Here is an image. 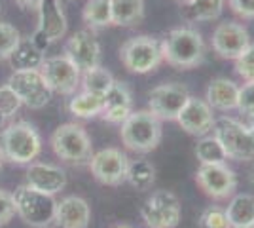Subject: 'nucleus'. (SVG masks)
Returning a JSON list of instances; mask_svg holds the SVG:
<instances>
[{"label":"nucleus","mask_w":254,"mask_h":228,"mask_svg":"<svg viewBox=\"0 0 254 228\" xmlns=\"http://www.w3.org/2000/svg\"><path fill=\"white\" fill-rule=\"evenodd\" d=\"M0 147L4 160L15 165H29L42 152V137L34 124L27 120H17L2 128Z\"/></svg>","instance_id":"nucleus-1"},{"label":"nucleus","mask_w":254,"mask_h":228,"mask_svg":"<svg viewBox=\"0 0 254 228\" xmlns=\"http://www.w3.org/2000/svg\"><path fill=\"white\" fill-rule=\"evenodd\" d=\"M163 61L179 71H190L205 61L203 36L191 27H179L161 40Z\"/></svg>","instance_id":"nucleus-2"},{"label":"nucleus","mask_w":254,"mask_h":228,"mask_svg":"<svg viewBox=\"0 0 254 228\" xmlns=\"http://www.w3.org/2000/svg\"><path fill=\"white\" fill-rule=\"evenodd\" d=\"M120 137L127 151L146 154L156 151L163 137L161 120L148 109L133 110L120 126Z\"/></svg>","instance_id":"nucleus-3"},{"label":"nucleus","mask_w":254,"mask_h":228,"mask_svg":"<svg viewBox=\"0 0 254 228\" xmlns=\"http://www.w3.org/2000/svg\"><path fill=\"white\" fill-rule=\"evenodd\" d=\"M50 145L55 156L70 165H89V160L93 156V143L89 133L82 124L76 122H66L55 128Z\"/></svg>","instance_id":"nucleus-4"},{"label":"nucleus","mask_w":254,"mask_h":228,"mask_svg":"<svg viewBox=\"0 0 254 228\" xmlns=\"http://www.w3.org/2000/svg\"><path fill=\"white\" fill-rule=\"evenodd\" d=\"M13 204H15V215H19L23 223L32 228H46L55 221V211H57L55 196L40 192L27 183L15 188Z\"/></svg>","instance_id":"nucleus-5"},{"label":"nucleus","mask_w":254,"mask_h":228,"mask_svg":"<svg viewBox=\"0 0 254 228\" xmlns=\"http://www.w3.org/2000/svg\"><path fill=\"white\" fill-rule=\"evenodd\" d=\"M120 59L129 73L135 75H148L156 71L163 63V52H161V40L138 34L122 44L120 48Z\"/></svg>","instance_id":"nucleus-6"},{"label":"nucleus","mask_w":254,"mask_h":228,"mask_svg":"<svg viewBox=\"0 0 254 228\" xmlns=\"http://www.w3.org/2000/svg\"><path fill=\"white\" fill-rule=\"evenodd\" d=\"M212 133L222 143L228 158L237 162H251L254 160V139L249 133L247 124L230 116L214 120Z\"/></svg>","instance_id":"nucleus-7"},{"label":"nucleus","mask_w":254,"mask_h":228,"mask_svg":"<svg viewBox=\"0 0 254 228\" xmlns=\"http://www.w3.org/2000/svg\"><path fill=\"white\" fill-rule=\"evenodd\" d=\"M15 91V95L21 99L25 107L31 110H40L50 105L53 91L46 84L40 69L36 71H13L6 82Z\"/></svg>","instance_id":"nucleus-8"},{"label":"nucleus","mask_w":254,"mask_h":228,"mask_svg":"<svg viewBox=\"0 0 254 228\" xmlns=\"http://www.w3.org/2000/svg\"><path fill=\"white\" fill-rule=\"evenodd\" d=\"M40 73L50 89L59 95H74L82 82V71L64 54L46 57Z\"/></svg>","instance_id":"nucleus-9"},{"label":"nucleus","mask_w":254,"mask_h":228,"mask_svg":"<svg viewBox=\"0 0 254 228\" xmlns=\"http://www.w3.org/2000/svg\"><path fill=\"white\" fill-rule=\"evenodd\" d=\"M180 215V200L169 190L154 192L140 207V217L148 228H177Z\"/></svg>","instance_id":"nucleus-10"},{"label":"nucleus","mask_w":254,"mask_h":228,"mask_svg":"<svg viewBox=\"0 0 254 228\" xmlns=\"http://www.w3.org/2000/svg\"><path fill=\"white\" fill-rule=\"evenodd\" d=\"M129 156L120 149L108 147L95 152L89 160V169L97 183L105 186H120L127 181L129 169Z\"/></svg>","instance_id":"nucleus-11"},{"label":"nucleus","mask_w":254,"mask_h":228,"mask_svg":"<svg viewBox=\"0 0 254 228\" xmlns=\"http://www.w3.org/2000/svg\"><path fill=\"white\" fill-rule=\"evenodd\" d=\"M195 181L203 192L214 200L232 198L237 190V175L228 163H201Z\"/></svg>","instance_id":"nucleus-12"},{"label":"nucleus","mask_w":254,"mask_h":228,"mask_svg":"<svg viewBox=\"0 0 254 228\" xmlns=\"http://www.w3.org/2000/svg\"><path fill=\"white\" fill-rule=\"evenodd\" d=\"M188 99H190V91L182 84H177V82L159 84L148 93V110L159 120L177 122L180 110Z\"/></svg>","instance_id":"nucleus-13"},{"label":"nucleus","mask_w":254,"mask_h":228,"mask_svg":"<svg viewBox=\"0 0 254 228\" xmlns=\"http://www.w3.org/2000/svg\"><path fill=\"white\" fill-rule=\"evenodd\" d=\"M251 46V34L241 23L222 21L212 33V50L222 59H237Z\"/></svg>","instance_id":"nucleus-14"},{"label":"nucleus","mask_w":254,"mask_h":228,"mask_svg":"<svg viewBox=\"0 0 254 228\" xmlns=\"http://www.w3.org/2000/svg\"><path fill=\"white\" fill-rule=\"evenodd\" d=\"M64 55L74 63L82 73L101 65V44L93 31L82 29L70 34L64 46Z\"/></svg>","instance_id":"nucleus-15"},{"label":"nucleus","mask_w":254,"mask_h":228,"mask_svg":"<svg viewBox=\"0 0 254 228\" xmlns=\"http://www.w3.org/2000/svg\"><path fill=\"white\" fill-rule=\"evenodd\" d=\"M214 120L216 118H214V110L211 109V105L205 99L190 95V99L186 101V105L180 110L177 122L188 135L203 137V135H209L212 131Z\"/></svg>","instance_id":"nucleus-16"},{"label":"nucleus","mask_w":254,"mask_h":228,"mask_svg":"<svg viewBox=\"0 0 254 228\" xmlns=\"http://www.w3.org/2000/svg\"><path fill=\"white\" fill-rule=\"evenodd\" d=\"M36 11H38L36 31H40L50 42H59L66 36L68 21H66L61 0H42Z\"/></svg>","instance_id":"nucleus-17"},{"label":"nucleus","mask_w":254,"mask_h":228,"mask_svg":"<svg viewBox=\"0 0 254 228\" xmlns=\"http://www.w3.org/2000/svg\"><path fill=\"white\" fill-rule=\"evenodd\" d=\"M27 185L46 192V194H59L66 186V173L59 165L46 162H32L27 167Z\"/></svg>","instance_id":"nucleus-18"},{"label":"nucleus","mask_w":254,"mask_h":228,"mask_svg":"<svg viewBox=\"0 0 254 228\" xmlns=\"http://www.w3.org/2000/svg\"><path fill=\"white\" fill-rule=\"evenodd\" d=\"M53 223L57 228H89L91 207L82 196H64L61 202H57Z\"/></svg>","instance_id":"nucleus-19"},{"label":"nucleus","mask_w":254,"mask_h":228,"mask_svg":"<svg viewBox=\"0 0 254 228\" xmlns=\"http://www.w3.org/2000/svg\"><path fill=\"white\" fill-rule=\"evenodd\" d=\"M133 112V97L127 84L116 80L112 87L106 91L105 105H103V112L101 116L103 120L110 122V124H124L126 118Z\"/></svg>","instance_id":"nucleus-20"},{"label":"nucleus","mask_w":254,"mask_h":228,"mask_svg":"<svg viewBox=\"0 0 254 228\" xmlns=\"http://www.w3.org/2000/svg\"><path fill=\"white\" fill-rule=\"evenodd\" d=\"M205 101L211 105L212 110H220V112L237 110L239 86L230 78H214L207 86Z\"/></svg>","instance_id":"nucleus-21"},{"label":"nucleus","mask_w":254,"mask_h":228,"mask_svg":"<svg viewBox=\"0 0 254 228\" xmlns=\"http://www.w3.org/2000/svg\"><path fill=\"white\" fill-rule=\"evenodd\" d=\"M110 10L116 27H137L146 15L144 0H110Z\"/></svg>","instance_id":"nucleus-22"},{"label":"nucleus","mask_w":254,"mask_h":228,"mask_svg":"<svg viewBox=\"0 0 254 228\" xmlns=\"http://www.w3.org/2000/svg\"><path fill=\"white\" fill-rule=\"evenodd\" d=\"M46 59L42 50H38L34 42L29 38H21L17 48L13 50V54L10 55V65L13 71H36L40 69Z\"/></svg>","instance_id":"nucleus-23"},{"label":"nucleus","mask_w":254,"mask_h":228,"mask_svg":"<svg viewBox=\"0 0 254 228\" xmlns=\"http://www.w3.org/2000/svg\"><path fill=\"white\" fill-rule=\"evenodd\" d=\"M230 223V228L249 227L254 225V196L253 194H233L228 207L224 209Z\"/></svg>","instance_id":"nucleus-24"},{"label":"nucleus","mask_w":254,"mask_h":228,"mask_svg":"<svg viewBox=\"0 0 254 228\" xmlns=\"http://www.w3.org/2000/svg\"><path fill=\"white\" fill-rule=\"evenodd\" d=\"M224 2L226 0H191L182 6V15L191 23L214 21L222 15Z\"/></svg>","instance_id":"nucleus-25"},{"label":"nucleus","mask_w":254,"mask_h":228,"mask_svg":"<svg viewBox=\"0 0 254 228\" xmlns=\"http://www.w3.org/2000/svg\"><path fill=\"white\" fill-rule=\"evenodd\" d=\"M103 105H105V97L80 91V93H74L72 99L68 101V112L80 120H91L101 116Z\"/></svg>","instance_id":"nucleus-26"},{"label":"nucleus","mask_w":254,"mask_h":228,"mask_svg":"<svg viewBox=\"0 0 254 228\" xmlns=\"http://www.w3.org/2000/svg\"><path fill=\"white\" fill-rule=\"evenodd\" d=\"M84 23L91 31L106 29L112 25V10H110V0H87L82 10Z\"/></svg>","instance_id":"nucleus-27"},{"label":"nucleus","mask_w":254,"mask_h":228,"mask_svg":"<svg viewBox=\"0 0 254 228\" xmlns=\"http://www.w3.org/2000/svg\"><path fill=\"white\" fill-rule=\"evenodd\" d=\"M116 82V78L112 76V73L105 69V67H95V69H89L82 73V91H87V93H95V95H101L105 97L106 91L112 87V84Z\"/></svg>","instance_id":"nucleus-28"},{"label":"nucleus","mask_w":254,"mask_h":228,"mask_svg":"<svg viewBox=\"0 0 254 228\" xmlns=\"http://www.w3.org/2000/svg\"><path fill=\"white\" fill-rule=\"evenodd\" d=\"M156 181V167L148 160H131L127 169V181L135 190H150Z\"/></svg>","instance_id":"nucleus-29"},{"label":"nucleus","mask_w":254,"mask_h":228,"mask_svg":"<svg viewBox=\"0 0 254 228\" xmlns=\"http://www.w3.org/2000/svg\"><path fill=\"white\" fill-rule=\"evenodd\" d=\"M195 156L199 163H226L228 154L224 151L222 143L218 141V137L214 133L203 135L195 145Z\"/></svg>","instance_id":"nucleus-30"},{"label":"nucleus","mask_w":254,"mask_h":228,"mask_svg":"<svg viewBox=\"0 0 254 228\" xmlns=\"http://www.w3.org/2000/svg\"><path fill=\"white\" fill-rule=\"evenodd\" d=\"M23 107L21 99L15 95V91L8 84L0 86V130L4 128V124L11 120L19 109Z\"/></svg>","instance_id":"nucleus-31"},{"label":"nucleus","mask_w":254,"mask_h":228,"mask_svg":"<svg viewBox=\"0 0 254 228\" xmlns=\"http://www.w3.org/2000/svg\"><path fill=\"white\" fill-rule=\"evenodd\" d=\"M21 40L19 31L10 23L0 21V61H8Z\"/></svg>","instance_id":"nucleus-32"},{"label":"nucleus","mask_w":254,"mask_h":228,"mask_svg":"<svg viewBox=\"0 0 254 228\" xmlns=\"http://www.w3.org/2000/svg\"><path fill=\"white\" fill-rule=\"evenodd\" d=\"M199 228H230L226 211L218 206H209L199 217Z\"/></svg>","instance_id":"nucleus-33"},{"label":"nucleus","mask_w":254,"mask_h":228,"mask_svg":"<svg viewBox=\"0 0 254 228\" xmlns=\"http://www.w3.org/2000/svg\"><path fill=\"white\" fill-rule=\"evenodd\" d=\"M237 110L245 118H254V80L245 82L239 87V101H237Z\"/></svg>","instance_id":"nucleus-34"},{"label":"nucleus","mask_w":254,"mask_h":228,"mask_svg":"<svg viewBox=\"0 0 254 228\" xmlns=\"http://www.w3.org/2000/svg\"><path fill=\"white\" fill-rule=\"evenodd\" d=\"M235 73L243 78L245 82L254 80V44L245 50L243 54L235 59Z\"/></svg>","instance_id":"nucleus-35"},{"label":"nucleus","mask_w":254,"mask_h":228,"mask_svg":"<svg viewBox=\"0 0 254 228\" xmlns=\"http://www.w3.org/2000/svg\"><path fill=\"white\" fill-rule=\"evenodd\" d=\"M13 217H15L13 194L4 190V188H0V227H6Z\"/></svg>","instance_id":"nucleus-36"},{"label":"nucleus","mask_w":254,"mask_h":228,"mask_svg":"<svg viewBox=\"0 0 254 228\" xmlns=\"http://www.w3.org/2000/svg\"><path fill=\"white\" fill-rule=\"evenodd\" d=\"M228 4L241 19H254V0H228Z\"/></svg>","instance_id":"nucleus-37"},{"label":"nucleus","mask_w":254,"mask_h":228,"mask_svg":"<svg viewBox=\"0 0 254 228\" xmlns=\"http://www.w3.org/2000/svg\"><path fill=\"white\" fill-rule=\"evenodd\" d=\"M21 10L29 11V10H38V6H40V2L42 0H13Z\"/></svg>","instance_id":"nucleus-38"},{"label":"nucleus","mask_w":254,"mask_h":228,"mask_svg":"<svg viewBox=\"0 0 254 228\" xmlns=\"http://www.w3.org/2000/svg\"><path fill=\"white\" fill-rule=\"evenodd\" d=\"M247 128H249V133H251V137L254 139V118L249 120V124H247Z\"/></svg>","instance_id":"nucleus-39"},{"label":"nucleus","mask_w":254,"mask_h":228,"mask_svg":"<svg viewBox=\"0 0 254 228\" xmlns=\"http://www.w3.org/2000/svg\"><path fill=\"white\" fill-rule=\"evenodd\" d=\"M2 167H4V154H2V147H0V173H2Z\"/></svg>","instance_id":"nucleus-40"},{"label":"nucleus","mask_w":254,"mask_h":228,"mask_svg":"<svg viewBox=\"0 0 254 228\" xmlns=\"http://www.w3.org/2000/svg\"><path fill=\"white\" fill-rule=\"evenodd\" d=\"M177 2H179L180 6H186V4H188V2H191V0H177Z\"/></svg>","instance_id":"nucleus-41"},{"label":"nucleus","mask_w":254,"mask_h":228,"mask_svg":"<svg viewBox=\"0 0 254 228\" xmlns=\"http://www.w3.org/2000/svg\"><path fill=\"white\" fill-rule=\"evenodd\" d=\"M251 183L254 185V165H253V169H251Z\"/></svg>","instance_id":"nucleus-42"},{"label":"nucleus","mask_w":254,"mask_h":228,"mask_svg":"<svg viewBox=\"0 0 254 228\" xmlns=\"http://www.w3.org/2000/svg\"><path fill=\"white\" fill-rule=\"evenodd\" d=\"M239 228H254V225H249V227H239Z\"/></svg>","instance_id":"nucleus-43"},{"label":"nucleus","mask_w":254,"mask_h":228,"mask_svg":"<svg viewBox=\"0 0 254 228\" xmlns=\"http://www.w3.org/2000/svg\"><path fill=\"white\" fill-rule=\"evenodd\" d=\"M116 228H131V227H116Z\"/></svg>","instance_id":"nucleus-44"},{"label":"nucleus","mask_w":254,"mask_h":228,"mask_svg":"<svg viewBox=\"0 0 254 228\" xmlns=\"http://www.w3.org/2000/svg\"><path fill=\"white\" fill-rule=\"evenodd\" d=\"M61 2H63V0H61Z\"/></svg>","instance_id":"nucleus-45"}]
</instances>
